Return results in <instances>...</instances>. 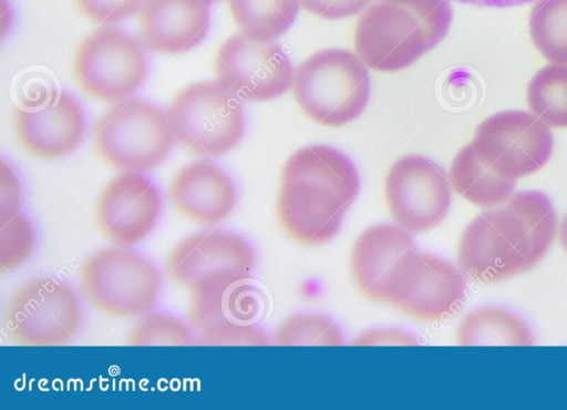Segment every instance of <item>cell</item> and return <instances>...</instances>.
Wrapping results in <instances>:
<instances>
[{
	"instance_id": "9",
	"label": "cell",
	"mask_w": 567,
	"mask_h": 410,
	"mask_svg": "<svg viewBox=\"0 0 567 410\" xmlns=\"http://www.w3.org/2000/svg\"><path fill=\"white\" fill-rule=\"evenodd\" d=\"M135 37L112 27L91 32L76 49L72 70L79 88L106 102L130 99L144 83L148 63Z\"/></svg>"
},
{
	"instance_id": "27",
	"label": "cell",
	"mask_w": 567,
	"mask_h": 410,
	"mask_svg": "<svg viewBox=\"0 0 567 410\" xmlns=\"http://www.w3.org/2000/svg\"><path fill=\"white\" fill-rule=\"evenodd\" d=\"M0 270L11 271L25 262L35 244V233L20 207L0 205Z\"/></svg>"
},
{
	"instance_id": "32",
	"label": "cell",
	"mask_w": 567,
	"mask_h": 410,
	"mask_svg": "<svg viewBox=\"0 0 567 410\" xmlns=\"http://www.w3.org/2000/svg\"><path fill=\"white\" fill-rule=\"evenodd\" d=\"M359 346H416L417 339L399 328H380L364 331L352 342Z\"/></svg>"
},
{
	"instance_id": "22",
	"label": "cell",
	"mask_w": 567,
	"mask_h": 410,
	"mask_svg": "<svg viewBox=\"0 0 567 410\" xmlns=\"http://www.w3.org/2000/svg\"><path fill=\"white\" fill-rule=\"evenodd\" d=\"M461 346H530L529 327L516 315L498 307H480L467 314L456 331Z\"/></svg>"
},
{
	"instance_id": "5",
	"label": "cell",
	"mask_w": 567,
	"mask_h": 410,
	"mask_svg": "<svg viewBox=\"0 0 567 410\" xmlns=\"http://www.w3.org/2000/svg\"><path fill=\"white\" fill-rule=\"evenodd\" d=\"M175 142L167 112L142 98L112 105L93 127L97 156L107 166L122 172H146L158 167Z\"/></svg>"
},
{
	"instance_id": "23",
	"label": "cell",
	"mask_w": 567,
	"mask_h": 410,
	"mask_svg": "<svg viewBox=\"0 0 567 410\" xmlns=\"http://www.w3.org/2000/svg\"><path fill=\"white\" fill-rule=\"evenodd\" d=\"M240 33L261 42L275 41L295 22L300 0H228Z\"/></svg>"
},
{
	"instance_id": "12",
	"label": "cell",
	"mask_w": 567,
	"mask_h": 410,
	"mask_svg": "<svg viewBox=\"0 0 567 410\" xmlns=\"http://www.w3.org/2000/svg\"><path fill=\"white\" fill-rule=\"evenodd\" d=\"M214 72L216 81L238 99L266 102L292 88L293 65L275 42L249 39L238 32L219 47Z\"/></svg>"
},
{
	"instance_id": "13",
	"label": "cell",
	"mask_w": 567,
	"mask_h": 410,
	"mask_svg": "<svg viewBox=\"0 0 567 410\" xmlns=\"http://www.w3.org/2000/svg\"><path fill=\"white\" fill-rule=\"evenodd\" d=\"M384 191L392 218L410 233H423L437 226L452 203L445 171L419 154L404 155L392 164Z\"/></svg>"
},
{
	"instance_id": "17",
	"label": "cell",
	"mask_w": 567,
	"mask_h": 410,
	"mask_svg": "<svg viewBox=\"0 0 567 410\" xmlns=\"http://www.w3.org/2000/svg\"><path fill=\"white\" fill-rule=\"evenodd\" d=\"M167 198L188 221L214 226L225 221L237 204V188L231 176L218 165L192 162L172 178Z\"/></svg>"
},
{
	"instance_id": "7",
	"label": "cell",
	"mask_w": 567,
	"mask_h": 410,
	"mask_svg": "<svg viewBox=\"0 0 567 410\" xmlns=\"http://www.w3.org/2000/svg\"><path fill=\"white\" fill-rule=\"evenodd\" d=\"M234 93L217 81L189 84L167 109L175 141L189 154L218 158L243 140L246 119Z\"/></svg>"
},
{
	"instance_id": "30",
	"label": "cell",
	"mask_w": 567,
	"mask_h": 410,
	"mask_svg": "<svg viewBox=\"0 0 567 410\" xmlns=\"http://www.w3.org/2000/svg\"><path fill=\"white\" fill-rule=\"evenodd\" d=\"M145 0H74L79 11L99 24H115L135 14Z\"/></svg>"
},
{
	"instance_id": "25",
	"label": "cell",
	"mask_w": 567,
	"mask_h": 410,
	"mask_svg": "<svg viewBox=\"0 0 567 410\" xmlns=\"http://www.w3.org/2000/svg\"><path fill=\"white\" fill-rule=\"evenodd\" d=\"M528 28L546 60L567 64V0H539L532 9Z\"/></svg>"
},
{
	"instance_id": "4",
	"label": "cell",
	"mask_w": 567,
	"mask_h": 410,
	"mask_svg": "<svg viewBox=\"0 0 567 410\" xmlns=\"http://www.w3.org/2000/svg\"><path fill=\"white\" fill-rule=\"evenodd\" d=\"M293 98L312 121L341 126L365 109L371 81L368 65L347 49H322L298 65L292 82Z\"/></svg>"
},
{
	"instance_id": "31",
	"label": "cell",
	"mask_w": 567,
	"mask_h": 410,
	"mask_svg": "<svg viewBox=\"0 0 567 410\" xmlns=\"http://www.w3.org/2000/svg\"><path fill=\"white\" fill-rule=\"evenodd\" d=\"M372 0H300L301 7L319 18L339 20L364 11Z\"/></svg>"
},
{
	"instance_id": "24",
	"label": "cell",
	"mask_w": 567,
	"mask_h": 410,
	"mask_svg": "<svg viewBox=\"0 0 567 410\" xmlns=\"http://www.w3.org/2000/svg\"><path fill=\"white\" fill-rule=\"evenodd\" d=\"M527 104L549 127H567V64L549 63L530 79Z\"/></svg>"
},
{
	"instance_id": "14",
	"label": "cell",
	"mask_w": 567,
	"mask_h": 410,
	"mask_svg": "<svg viewBox=\"0 0 567 410\" xmlns=\"http://www.w3.org/2000/svg\"><path fill=\"white\" fill-rule=\"evenodd\" d=\"M162 195L142 172H123L112 178L95 205L101 233L117 246L130 247L146 238L162 214Z\"/></svg>"
},
{
	"instance_id": "34",
	"label": "cell",
	"mask_w": 567,
	"mask_h": 410,
	"mask_svg": "<svg viewBox=\"0 0 567 410\" xmlns=\"http://www.w3.org/2000/svg\"><path fill=\"white\" fill-rule=\"evenodd\" d=\"M456 1L477 6V7L504 8V7L518 6L522 3L529 2L532 0H456Z\"/></svg>"
},
{
	"instance_id": "2",
	"label": "cell",
	"mask_w": 567,
	"mask_h": 410,
	"mask_svg": "<svg viewBox=\"0 0 567 410\" xmlns=\"http://www.w3.org/2000/svg\"><path fill=\"white\" fill-rule=\"evenodd\" d=\"M359 189V173L344 153L322 144L301 147L282 168L276 204L279 223L301 244L330 242Z\"/></svg>"
},
{
	"instance_id": "33",
	"label": "cell",
	"mask_w": 567,
	"mask_h": 410,
	"mask_svg": "<svg viewBox=\"0 0 567 410\" xmlns=\"http://www.w3.org/2000/svg\"><path fill=\"white\" fill-rule=\"evenodd\" d=\"M0 205L20 207L21 189L16 174L2 162Z\"/></svg>"
},
{
	"instance_id": "36",
	"label": "cell",
	"mask_w": 567,
	"mask_h": 410,
	"mask_svg": "<svg viewBox=\"0 0 567 410\" xmlns=\"http://www.w3.org/2000/svg\"><path fill=\"white\" fill-rule=\"evenodd\" d=\"M218 1H220V0H207V2H208L209 4H213V3L218 2Z\"/></svg>"
},
{
	"instance_id": "19",
	"label": "cell",
	"mask_w": 567,
	"mask_h": 410,
	"mask_svg": "<svg viewBox=\"0 0 567 410\" xmlns=\"http://www.w3.org/2000/svg\"><path fill=\"white\" fill-rule=\"evenodd\" d=\"M413 245L410 232L398 224L381 223L363 230L351 254L352 275L358 289L368 299L384 303L388 277Z\"/></svg>"
},
{
	"instance_id": "35",
	"label": "cell",
	"mask_w": 567,
	"mask_h": 410,
	"mask_svg": "<svg viewBox=\"0 0 567 410\" xmlns=\"http://www.w3.org/2000/svg\"><path fill=\"white\" fill-rule=\"evenodd\" d=\"M559 239H560V243H561L565 252L567 253V214L565 215V217L560 224Z\"/></svg>"
},
{
	"instance_id": "28",
	"label": "cell",
	"mask_w": 567,
	"mask_h": 410,
	"mask_svg": "<svg viewBox=\"0 0 567 410\" xmlns=\"http://www.w3.org/2000/svg\"><path fill=\"white\" fill-rule=\"evenodd\" d=\"M192 327L166 312H150L135 324L127 336L130 346H192L196 344Z\"/></svg>"
},
{
	"instance_id": "21",
	"label": "cell",
	"mask_w": 567,
	"mask_h": 410,
	"mask_svg": "<svg viewBox=\"0 0 567 410\" xmlns=\"http://www.w3.org/2000/svg\"><path fill=\"white\" fill-rule=\"evenodd\" d=\"M449 178L457 194L481 207L507 202L515 188V180L503 177L482 163L470 143L454 156Z\"/></svg>"
},
{
	"instance_id": "16",
	"label": "cell",
	"mask_w": 567,
	"mask_h": 410,
	"mask_svg": "<svg viewBox=\"0 0 567 410\" xmlns=\"http://www.w3.org/2000/svg\"><path fill=\"white\" fill-rule=\"evenodd\" d=\"M12 130L29 154L54 160L69 155L82 143L86 119L80 103L66 91H53L39 103L12 113Z\"/></svg>"
},
{
	"instance_id": "6",
	"label": "cell",
	"mask_w": 567,
	"mask_h": 410,
	"mask_svg": "<svg viewBox=\"0 0 567 410\" xmlns=\"http://www.w3.org/2000/svg\"><path fill=\"white\" fill-rule=\"evenodd\" d=\"M79 279L90 304L100 312L118 319L152 312L163 281L153 263L124 246L104 247L90 254L81 265Z\"/></svg>"
},
{
	"instance_id": "18",
	"label": "cell",
	"mask_w": 567,
	"mask_h": 410,
	"mask_svg": "<svg viewBox=\"0 0 567 410\" xmlns=\"http://www.w3.org/2000/svg\"><path fill=\"white\" fill-rule=\"evenodd\" d=\"M207 0H145L140 10V38L148 51L184 53L204 41L210 25Z\"/></svg>"
},
{
	"instance_id": "15",
	"label": "cell",
	"mask_w": 567,
	"mask_h": 410,
	"mask_svg": "<svg viewBox=\"0 0 567 410\" xmlns=\"http://www.w3.org/2000/svg\"><path fill=\"white\" fill-rule=\"evenodd\" d=\"M255 268L251 245L239 234L226 229L203 230L184 238L166 260L171 279L188 290L217 275L248 280Z\"/></svg>"
},
{
	"instance_id": "11",
	"label": "cell",
	"mask_w": 567,
	"mask_h": 410,
	"mask_svg": "<svg viewBox=\"0 0 567 410\" xmlns=\"http://www.w3.org/2000/svg\"><path fill=\"white\" fill-rule=\"evenodd\" d=\"M496 174L517 180L540 170L550 158L554 136L534 113L507 110L485 119L470 143Z\"/></svg>"
},
{
	"instance_id": "3",
	"label": "cell",
	"mask_w": 567,
	"mask_h": 410,
	"mask_svg": "<svg viewBox=\"0 0 567 410\" xmlns=\"http://www.w3.org/2000/svg\"><path fill=\"white\" fill-rule=\"evenodd\" d=\"M452 19L449 0H374L357 20L355 53L375 71L406 69L446 37Z\"/></svg>"
},
{
	"instance_id": "20",
	"label": "cell",
	"mask_w": 567,
	"mask_h": 410,
	"mask_svg": "<svg viewBox=\"0 0 567 410\" xmlns=\"http://www.w3.org/2000/svg\"><path fill=\"white\" fill-rule=\"evenodd\" d=\"M189 291V321L198 332L219 321L252 322L258 310L254 288L230 275L205 278Z\"/></svg>"
},
{
	"instance_id": "10",
	"label": "cell",
	"mask_w": 567,
	"mask_h": 410,
	"mask_svg": "<svg viewBox=\"0 0 567 410\" xmlns=\"http://www.w3.org/2000/svg\"><path fill=\"white\" fill-rule=\"evenodd\" d=\"M466 281L457 267L412 247L391 270L384 303L421 321L453 315L464 303Z\"/></svg>"
},
{
	"instance_id": "26",
	"label": "cell",
	"mask_w": 567,
	"mask_h": 410,
	"mask_svg": "<svg viewBox=\"0 0 567 410\" xmlns=\"http://www.w3.org/2000/svg\"><path fill=\"white\" fill-rule=\"evenodd\" d=\"M278 346H342L340 327L321 314L297 312L285 319L274 336Z\"/></svg>"
},
{
	"instance_id": "1",
	"label": "cell",
	"mask_w": 567,
	"mask_h": 410,
	"mask_svg": "<svg viewBox=\"0 0 567 410\" xmlns=\"http://www.w3.org/2000/svg\"><path fill=\"white\" fill-rule=\"evenodd\" d=\"M556 232V212L546 194L516 193L505 207L482 212L468 223L458 243L460 267L473 280L499 283L536 266Z\"/></svg>"
},
{
	"instance_id": "29",
	"label": "cell",
	"mask_w": 567,
	"mask_h": 410,
	"mask_svg": "<svg viewBox=\"0 0 567 410\" xmlns=\"http://www.w3.org/2000/svg\"><path fill=\"white\" fill-rule=\"evenodd\" d=\"M265 331L254 322L219 321L199 332V346H266Z\"/></svg>"
},
{
	"instance_id": "8",
	"label": "cell",
	"mask_w": 567,
	"mask_h": 410,
	"mask_svg": "<svg viewBox=\"0 0 567 410\" xmlns=\"http://www.w3.org/2000/svg\"><path fill=\"white\" fill-rule=\"evenodd\" d=\"M83 308L75 290L49 277L32 278L9 297L6 334L21 346H63L78 332Z\"/></svg>"
}]
</instances>
